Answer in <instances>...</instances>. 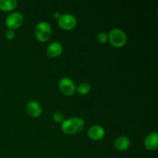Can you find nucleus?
<instances>
[{"label": "nucleus", "mask_w": 158, "mask_h": 158, "mask_svg": "<svg viewBox=\"0 0 158 158\" xmlns=\"http://www.w3.org/2000/svg\"><path fill=\"white\" fill-rule=\"evenodd\" d=\"M96 40L100 44H104L108 41V35L104 32H100L97 34Z\"/></svg>", "instance_id": "14"}, {"label": "nucleus", "mask_w": 158, "mask_h": 158, "mask_svg": "<svg viewBox=\"0 0 158 158\" xmlns=\"http://www.w3.org/2000/svg\"><path fill=\"white\" fill-rule=\"evenodd\" d=\"M108 40L112 46L120 48L127 43V35L123 30L120 29H114L110 32Z\"/></svg>", "instance_id": "3"}, {"label": "nucleus", "mask_w": 158, "mask_h": 158, "mask_svg": "<svg viewBox=\"0 0 158 158\" xmlns=\"http://www.w3.org/2000/svg\"><path fill=\"white\" fill-rule=\"evenodd\" d=\"M59 88L60 91L66 96H71L74 94L77 90L75 83L71 79L68 77H63L59 82Z\"/></svg>", "instance_id": "5"}, {"label": "nucleus", "mask_w": 158, "mask_h": 158, "mask_svg": "<svg viewBox=\"0 0 158 158\" xmlns=\"http://www.w3.org/2000/svg\"><path fill=\"white\" fill-rule=\"evenodd\" d=\"M15 31L12 30V29H8L7 31L6 32V37L7 40H12L15 38Z\"/></svg>", "instance_id": "16"}, {"label": "nucleus", "mask_w": 158, "mask_h": 158, "mask_svg": "<svg viewBox=\"0 0 158 158\" xmlns=\"http://www.w3.org/2000/svg\"><path fill=\"white\" fill-rule=\"evenodd\" d=\"M35 35L39 41L46 43L50 39L52 35L51 26L46 22H40L35 26Z\"/></svg>", "instance_id": "2"}, {"label": "nucleus", "mask_w": 158, "mask_h": 158, "mask_svg": "<svg viewBox=\"0 0 158 158\" xmlns=\"http://www.w3.org/2000/svg\"><path fill=\"white\" fill-rule=\"evenodd\" d=\"M26 111L27 114L32 118H37L42 114V107L40 103L36 101L29 102L26 105Z\"/></svg>", "instance_id": "9"}, {"label": "nucleus", "mask_w": 158, "mask_h": 158, "mask_svg": "<svg viewBox=\"0 0 158 158\" xmlns=\"http://www.w3.org/2000/svg\"><path fill=\"white\" fill-rule=\"evenodd\" d=\"M63 52V46L58 42H53L48 46L46 49V54L51 58H56L61 55Z\"/></svg>", "instance_id": "10"}, {"label": "nucleus", "mask_w": 158, "mask_h": 158, "mask_svg": "<svg viewBox=\"0 0 158 158\" xmlns=\"http://www.w3.org/2000/svg\"><path fill=\"white\" fill-rule=\"evenodd\" d=\"M84 120L80 117H72V118L64 120L62 123V131L64 134H76L83 131L84 128Z\"/></svg>", "instance_id": "1"}, {"label": "nucleus", "mask_w": 158, "mask_h": 158, "mask_svg": "<svg viewBox=\"0 0 158 158\" xmlns=\"http://www.w3.org/2000/svg\"><path fill=\"white\" fill-rule=\"evenodd\" d=\"M24 22L23 14L19 12H14L9 14L6 19V25L9 29H14L20 27Z\"/></svg>", "instance_id": "4"}, {"label": "nucleus", "mask_w": 158, "mask_h": 158, "mask_svg": "<svg viewBox=\"0 0 158 158\" xmlns=\"http://www.w3.org/2000/svg\"><path fill=\"white\" fill-rule=\"evenodd\" d=\"M17 4L15 0H0V9L3 12H10L16 8Z\"/></svg>", "instance_id": "12"}, {"label": "nucleus", "mask_w": 158, "mask_h": 158, "mask_svg": "<svg viewBox=\"0 0 158 158\" xmlns=\"http://www.w3.org/2000/svg\"><path fill=\"white\" fill-rule=\"evenodd\" d=\"M145 148L148 151H156L158 148V134L157 132L151 133L144 140Z\"/></svg>", "instance_id": "8"}, {"label": "nucleus", "mask_w": 158, "mask_h": 158, "mask_svg": "<svg viewBox=\"0 0 158 158\" xmlns=\"http://www.w3.org/2000/svg\"><path fill=\"white\" fill-rule=\"evenodd\" d=\"M77 91L78 92V94H81V95H86L90 91V85L87 83H81L77 87Z\"/></svg>", "instance_id": "13"}, {"label": "nucleus", "mask_w": 158, "mask_h": 158, "mask_svg": "<svg viewBox=\"0 0 158 158\" xmlns=\"http://www.w3.org/2000/svg\"><path fill=\"white\" fill-rule=\"evenodd\" d=\"M52 118L56 123H63L64 121V115L61 112H56L52 116Z\"/></svg>", "instance_id": "15"}, {"label": "nucleus", "mask_w": 158, "mask_h": 158, "mask_svg": "<svg viewBox=\"0 0 158 158\" xmlns=\"http://www.w3.org/2000/svg\"><path fill=\"white\" fill-rule=\"evenodd\" d=\"M53 16H54V18H55V19H58L60 18V12H56L55 13H54Z\"/></svg>", "instance_id": "17"}, {"label": "nucleus", "mask_w": 158, "mask_h": 158, "mask_svg": "<svg viewBox=\"0 0 158 158\" xmlns=\"http://www.w3.org/2000/svg\"><path fill=\"white\" fill-rule=\"evenodd\" d=\"M58 25L64 30H71L77 26V19L70 14H64L58 19Z\"/></svg>", "instance_id": "6"}, {"label": "nucleus", "mask_w": 158, "mask_h": 158, "mask_svg": "<svg viewBox=\"0 0 158 158\" xmlns=\"http://www.w3.org/2000/svg\"><path fill=\"white\" fill-rule=\"evenodd\" d=\"M87 135L89 138L93 140H100L104 137L105 135V130L102 127L98 126V125H94L89 128L87 131Z\"/></svg>", "instance_id": "7"}, {"label": "nucleus", "mask_w": 158, "mask_h": 158, "mask_svg": "<svg viewBox=\"0 0 158 158\" xmlns=\"http://www.w3.org/2000/svg\"><path fill=\"white\" fill-rule=\"evenodd\" d=\"M130 145H131L130 139L125 136H120L117 137L114 142L115 148L120 151H124L127 150L130 148Z\"/></svg>", "instance_id": "11"}]
</instances>
